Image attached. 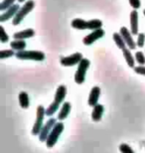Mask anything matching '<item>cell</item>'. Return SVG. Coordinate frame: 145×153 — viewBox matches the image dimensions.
<instances>
[{
  "label": "cell",
  "mask_w": 145,
  "mask_h": 153,
  "mask_svg": "<svg viewBox=\"0 0 145 153\" xmlns=\"http://www.w3.org/2000/svg\"><path fill=\"white\" fill-rule=\"evenodd\" d=\"M34 7H35V1L34 0H28V1H26L22 7L20 8V10L17 12V14L15 15V17L12 19V25L13 26L19 25L24 18L33 10Z\"/></svg>",
  "instance_id": "1"
},
{
  "label": "cell",
  "mask_w": 145,
  "mask_h": 153,
  "mask_svg": "<svg viewBox=\"0 0 145 153\" xmlns=\"http://www.w3.org/2000/svg\"><path fill=\"white\" fill-rule=\"evenodd\" d=\"M15 57L19 60H30V61H37L41 62L46 59V55L42 51H35V50H24L21 52H17Z\"/></svg>",
  "instance_id": "2"
},
{
  "label": "cell",
  "mask_w": 145,
  "mask_h": 153,
  "mask_svg": "<svg viewBox=\"0 0 145 153\" xmlns=\"http://www.w3.org/2000/svg\"><path fill=\"white\" fill-rule=\"evenodd\" d=\"M64 129H65V125L63 123V121H58L56 125L54 126L53 130L49 134L47 140H46V146H47L48 148L54 147L55 144L58 142L59 138H60L61 134L63 133Z\"/></svg>",
  "instance_id": "3"
},
{
  "label": "cell",
  "mask_w": 145,
  "mask_h": 153,
  "mask_svg": "<svg viewBox=\"0 0 145 153\" xmlns=\"http://www.w3.org/2000/svg\"><path fill=\"white\" fill-rule=\"evenodd\" d=\"M91 66V62H89L88 59H86L84 58L81 63L78 65V69L76 71V74H75V82L76 84L78 85H82L85 82V79H86V75H87V72Z\"/></svg>",
  "instance_id": "4"
},
{
  "label": "cell",
  "mask_w": 145,
  "mask_h": 153,
  "mask_svg": "<svg viewBox=\"0 0 145 153\" xmlns=\"http://www.w3.org/2000/svg\"><path fill=\"white\" fill-rule=\"evenodd\" d=\"M46 115V108L43 105H38L36 114V120L32 127L33 135H39L42 130V127L44 125V117Z\"/></svg>",
  "instance_id": "5"
},
{
  "label": "cell",
  "mask_w": 145,
  "mask_h": 153,
  "mask_svg": "<svg viewBox=\"0 0 145 153\" xmlns=\"http://www.w3.org/2000/svg\"><path fill=\"white\" fill-rule=\"evenodd\" d=\"M84 59L82 53H75L73 55H70L68 57H62L60 60V63L64 67H73L76 65H79L81 61Z\"/></svg>",
  "instance_id": "6"
},
{
  "label": "cell",
  "mask_w": 145,
  "mask_h": 153,
  "mask_svg": "<svg viewBox=\"0 0 145 153\" xmlns=\"http://www.w3.org/2000/svg\"><path fill=\"white\" fill-rule=\"evenodd\" d=\"M57 122L58 121L56 120V118L52 117V118L48 119V121L46 122L44 125H43L41 132H40V134H39V140H40V141L44 142V141L47 140L49 134H50L51 131L53 130V128H54L55 125H56Z\"/></svg>",
  "instance_id": "7"
},
{
  "label": "cell",
  "mask_w": 145,
  "mask_h": 153,
  "mask_svg": "<svg viewBox=\"0 0 145 153\" xmlns=\"http://www.w3.org/2000/svg\"><path fill=\"white\" fill-rule=\"evenodd\" d=\"M104 35H106V32H104V30L103 28L94 30V31H92L91 34L87 35L84 39H83V43H84L86 46H91V44H94L95 41H97V40L103 38Z\"/></svg>",
  "instance_id": "8"
},
{
  "label": "cell",
  "mask_w": 145,
  "mask_h": 153,
  "mask_svg": "<svg viewBox=\"0 0 145 153\" xmlns=\"http://www.w3.org/2000/svg\"><path fill=\"white\" fill-rule=\"evenodd\" d=\"M119 33L120 35L122 36L123 40H124L126 46H127V48L129 50H134L135 48H136V43L134 42L133 38H132V34L131 32L129 31V30L126 28V27H121L119 30Z\"/></svg>",
  "instance_id": "9"
},
{
  "label": "cell",
  "mask_w": 145,
  "mask_h": 153,
  "mask_svg": "<svg viewBox=\"0 0 145 153\" xmlns=\"http://www.w3.org/2000/svg\"><path fill=\"white\" fill-rule=\"evenodd\" d=\"M20 8H21V6L19 4H14L12 7L7 9L5 12H3V13L0 15V22L3 23V22H5V21H8L9 19H11V18H14L15 15L17 14V12L20 10Z\"/></svg>",
  "instance_id": "10"
},
{
  "label": "cell",
  "mask_w": 145,
  "mask_h": 153,
  "mask_svg": "<svg viewBox=\"0 0 145 153\" xmlns=\"http://www.w3.org/2000/svg\"><path fill=\"white\" fill-rule=\"evenodd\" d=\"M100 87H94L91 90V93H89V96H88V103L89 106L94 108L97 105H98V100H100Z\"/></svg>",
  "instance_id": "11"
},
{
  "label": "cell",
  "mask_w": 145,
  "mask_h": 153,
  "mask_svg": "<svg viewBox=\"0 0 145 153\" xmlns=\"http://www.w3.org/2000/svg\"><path fill=\"white\" fill-rule=\"evenodd\" d=\"M130 32L132 35H138V12L132 10L130 13Z\"/></svg>",
  "instance_id": "12"
},
{
  "label": "cell",
  "mask_w": 145,
  "mask_h": 153,
  "mask_svg": "<svg viewBox=\"0 0 145 153\" xmlns=\"http://www.w3.org/2000/svg\"><path fill=\"white\" fill-rule=\"evenodd\" d=\"M66 97H67V88H66V85H62L57 88L56 93H55L54 102L59 103V105H61L65 100V99H66Z\"/></svg>",
  "instance_id": "13"
},
{
  "label": "cell",
  "mask_w": 145,
  "mask_h": 153,
  "mask_svg": "<svg viewBox=\"0 0 145 153\" xmlns=\"http://www.w3.org/2000/svg\"><path fill=\"white\" fill-rule=\"evenodd\" d=\"M103 112H104V106L103 105L98 103V105L94 106V108H92V111H91L92 121H94V122L100 121L101 119V117H103Z\"/></svg>",
  "instance_id": "14"
},
{
  "label": "cell",
  "mask_w": 145,
  "mask_h": 153,
  "mask_svg": "<svg viewBox=\"0 0 145 153\" xmlns=\"http://www.w3.org/2000/svg\"><path fill=\"white\" fill-rule=\"evenodd\" d=\"M71 109H72V105H71L70 102H64L63 105L61 106V109L59 111V114H58V119L60 121H63L65 120L68 116H69L70 112H71Z\"/></svg>",
  "instance_id": "15"
},
{
  "label": "cell",
  "mask_w": 145,
  "mask_h": 153,
  "mask_svg": "<svg viewBox=\"0 0 145 153\" xmlns=\"http://www.w3.org/2000/svg\"><path fill=\"white\" fill-rule=\"evenodd\" d=\"M35 35V31L33 29H26L23 31L16 32L13 34V38L15 40H24V39H29L32 38Z\"/></svg>",
  "instance_id": "16"
},
{
  "label": "cell",
  "mask_w": 145,
  "mask_h": 153,
  "mask_svg": "<svg viewBox=\"0 0 145 153\" xmlns=\"http://www.w3.org/2000/svg\"><path fill=\"white\" fill-rule=\"evenodd\" d=\"M122 53H123V57H124L125 62H126V64H127V66L129 67V68L134 69L135 68V59H134V57L132 56L131 50H129L128 48H126L122 51Z\"/></svg>",
  "instance_id": "17"
},
{
  "label": "cell",
  "mask_w": 145,
  "mask_h": 153,
  "mask_svg": "<svg viewBox=\"0 0 145 153\" xmlns=\"http://www.w3.org/2000/svg\"><path fill=\"white\" fill-rule=\"evenodd\" d=\"M73 28L77 30H87L88 29V21H86L81 18H76L71 23Z\"/></svg>",
  "instance_id": "18"
},
{
  "label": "cell",
  "mask_w": 145,
  "mask_h": 153,
  "mask_svg": "<svg viewBox=\"0 0 145 153\" xmlns=\"http://www.w3.org/2000/svg\"><path fill=\"white\" fill-rule=\"evenodd\" d=\"M26 42L24 40H13V41L10 42V47L11 49H13L14 51L17 52H21V51H24L26 48Z\"/></svg>",
  "instance_id": "19"
},
{
  "label": "cell",
  "mask_w": 145,
  "mask_h": 153,
  "mask_svg": "<svg viewBox=\"0 0 145 153\" xmlns=\"http://www.w3.org/2000/svg\"><path fill=\"white\" fill-rule=\"evenodd\" d=\"M19 105L22 108L26 109L29 108L30 105V100H29V96L26 91H21L19 94Z\"/></svg>",
  "instance_id": "20"
},
{
  "label": "cell",
  "mask_w": 145,
  "mask_h": 153,
  "mask_svg": "<svg viewBox=\"0 0 145 153\" xmlns=\"http://www.w3.org/2000/svg\"><path fill=\"white\" fill-rule=\"evenodd\" d=\"M113 40H115V44L117 46V48L120 49V50H124V49H126V44H125V42H124V40H123L122 38V36L120 35V33L119 32H116L113 34Z\"/></svg>",
  "instance_id": "21"
},
{
  "label": "cell",
  "mask_w": 145,
  "mask_h": 153,
  "mask_svg": "<svg viewBox=\"0 0 145 153\" xmlns=\"http://www.w3.org/2000/svg\"><path fill=\"white\" fill-rule=\"evenodd\" d=\"M103 27V21L100 19H91L88 21V29L89 30H97Z\"/></svg>",
  "instance_id": "22"
},
{
  "label": "cell",
  "mask_w": 145,
  "mask_h": 153,
  "mask_svg": "<svg viewBox=\"0 0 145 153\" xmlns=\"http://www.w3.org/2000/svg\"><path fill=\"white\" fill-rule=\"evenodd\" d=\"M60 105H59V103L53 102L47 108H46V115H47V116L54 115L55 114H56V111L59 109V108H60Z\"/></svg>",
  "instance_id": "23"
},
{
  "label": "cell",
  "mask_w": 145,
  "mask_h": 153,
  "mask_svg": "<svg viewBox=\"0 0 145 153\" xmlns=\"http://www.w3.org/2000/svg\"><path fill=\"white\" fill-rule=\"evenodd\" d=\"M16 55L15 51L13 49H8V50H2L0 52V59L3 60V59H6V58H11Z\"/></svg>",
  "instance_id": "24"
},
{
  "label": "cell",
  "mask_w": 145,
  "mask_h": 153,
  "mask_svg": "<svg viewBox=\"0 0 145 153\" xmlns=\"http://www.w3.org/2000/svg\"><path fill=\"white\" fill-rule=\"evenodd\" d=\"M14 2H15V0H3L1 2V4H0V10L5 12L7 9H9L14 5Z\"/></svg>",
  "instance_id": "25"
},
{
  "label": "cell",
  "mask_w": 145,
  "mask_h": 153,
  "mask_svg": "<svg viewBox=\"0 0 145 153\" xmlns=\"http://www.w3.org/2000/svg\"><path fill=\"white\" fill-rule=\"evenodd\" d=\"M135 61L139 64V66H144L145 65V56L143 52L138 51L135 53Z\"/></svg>",
  "instance_id": "26"
},
{
  "label": "cell",
  "mask_w": 145,
  "mask_h": 153,
  "mask_svg": "<svg viewBox=\"0 0 145 153\" xmlns=\"http://www.w3.org/2000/svg\"><path fill=\"white\" fill-rule=\"evenodd\" d=\"M119 151L121 153H135L133 149H132L127 143H121V144L119 145Z\"/></svg>",
  "instance_id": "27"
},
{
  "label": "cell",
  "mask_w": 145,
  "mask_h": 153,
  "mask_svg": "<svg viewBox=\"0 0 145 153\" xmlns=\"http://www.w3.org/2000/svg\"><path fill=\"white\" fill-rule=\"evenodd\" d=\"M8 39H9V36H8L7 33H6L4 27L1 25V26H0V42L6 43L8 41Z\"/></svg>",
  "instance_id": "28"
},
{
  "label": "cell",
  "mask_w": 145,
  "mask_h": 153,
  "mask_svg": "<svg viewBox=\"0 0 145 153\" xmlns=\"http://www.w3.org/2000/svg\"><path fill=\"white\" fill-rule=\"evenodd\" d=\"M145 44V34L144 33H139L137 35V41L136 45L138 48H143V46Z\"/></svg>",
  "instance_id": "29"
},
{
  "label": "cell",
  "mask_w": 145,
  "mask_h": 153,
  "mask_svg": "<svg viewBox=\"0 0 145 153\" xmlns=\"http://www.w3.org/2000/svg\"><path fill=\"white\" fill-rule=\"evenodd\" d=\"M128 2L131 7L133 8V10H137V9L140 8V6H141L140 0H128Z\"/></svg>",
  "instance_id": "30"
},
{
  "label": "cell",
  "mask_w": 145,
  "mask_h": 153,
  "mask_svg": "<svg viewBox=\"0 0 145 153\" xmlns=\"http://www.w3.org/2000/svg\"><path fill=\"white\" fill-rule=\"evenodd\" d=\"M134 72L138 75L145 76V66H137L133 69Z\"/></svg>",
  "instance_id": "31"
},
{
  "label": "cell",
  "mask_w": 145,
  "mask_h": 153,
  "mask_svg": "<svg viewBox=\"0 0 145 153\" xmlns=\"http://www.w3.org/2000/svg\"><path fill=\"white\" fill-rule=\"evenodd\" d=\"M24 1H25V0H18V2H20V3H23Z\"/></svg>",
  "instance_id": "32"
},
{
  "label": "cell",
  "mask_w": 145,
  "mask_h": 153,
  "mask_svg": "<svg viewBox=\"0 0 145 153\" xmlns=\"http://www.w3.org/2000/svg\"><path fill=\"white\" fill-rule=\"evenodd\" d=\"M143 14L145 15V9H144V10H143Z\"/></svg>",
  "instance_id": "33"
}]
</instances>
